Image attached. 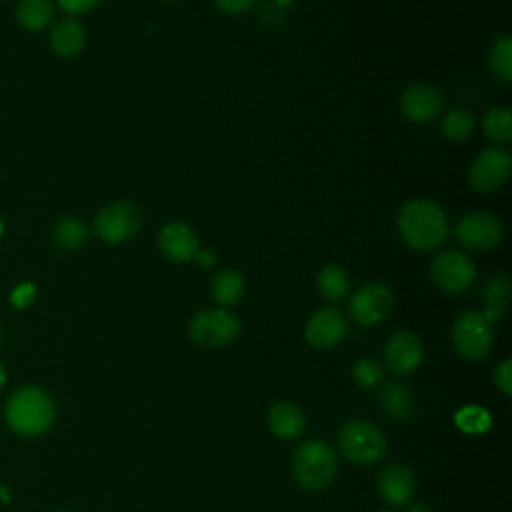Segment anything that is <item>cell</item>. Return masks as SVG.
<instances>
[{"mask_svg": "<svg viewBox=\"0 0 512 512\" xmlns=\"http://www.w3.org/2000/svg\"><path fill=\"white\" fill-rule=\"evenodd\" d=\"M430 278L444 292L460 294L472 286L476 278V268L464 252L446 250L432 260Z\"/></svg>", "mask_w": 512, "mask_h": 512, "instance_id": "cell-8", "label": "cell"}, {"mask_svg": "<svg viewBox=\"0 0 512 512\" xmlns=\"http://www.w3.org/2000/svg\"><path fill=\"white\" fill-rule=\"evenodd\" d=\"M512 170V158L504 148L482 150L468 168V182L478 192H492L500 188Z\"/></svg>", "mask_w": 512, "mask_h": 512, "instance_id": "cell-10", "label": "cell"}, {"mask_svg": "<svg viewBox=\"0 0 512 512\" xmlns=\"http://www.w3.org/2000/svg\"><path fill=\"white\" fill-rule=\"evenodd\" d=\"M482 300H484V316L492 324L502 318V312L510 300V280L504 274L492 276L484 288H482Z\"/></svg>", "mask_w": 512, "mask_h": 512, "instance_id": "cell-20", "label": "cell"}, {"mask_svg": "<svg viewBox=\"0 0 512 512\" xmlns=\"http://www.w3.org/2000/svg\"><path fill=\"white\" fill-rule=\"evenodd\" d=\"M414 474L404 464H392L378 474V494L390 506H406L414 494Z\"/></svg>", "mask_w": 512, "mask_h": 512, "instance_id": "cell-16", "label": "cell"}, {"mask_svg": "<svg viewBox=\"0 0 512 512\" xmlns=\"http://www.w3.org/2000/svg\"><path fill=\"white\" fill-rule=\"evenodd\" d=\"M456 424L470 434H480L490 428V418L482 408L468 406L456 414Z\"/></svg>", "mask_w": 512, "mask_h": 512, "instance_id": "cell-29", "label": "cell"}, {"mask_svg": "<svg viewBox=\"0 0 512 512\" xmlns=\"http://www.w3.org/2000/svg\"><path fill=\"white\" fill-rule=\"evenodd\" d=\"M494 342L492 322L478 310H468L458 316L452 328V344L456 352L468 360L484 358Z\"/></svg>", "mask_w": 512, "mask_h": 512, "instance_id": "cell-6", "label": "cell"}, {"mask_svg": "<svg viewBox=\"0 0 512 512\" xmlns=\"http://www.w3.org/2000/svg\"><path fill=\"white\" fill-rule=\"evenodd\" d=\"M488 62L496 76H500L504 82L512 80V38L508 34L496 38L490 48Z\"/></svg>", "mask_w": 512, "mask_h": 512, "instance_id": "cell-27", "label": "cell"}, {"mask_svg": "<svg viewBox=\"0 0 512 512\" xmlns=\"http://www.w3.org/2000/svg\"><path fill=\"white\" fill-rule=\"evenodd\" d=\"M158 248L172 262H190L198 248L196 232L184 222H170L158 232Z\"/></svg>", "mask_w": 512, "mask_h": 512, "instance_id": "cell-14", "label": "cell"}, {"mask_svg": "<svg viewBox=\"0 0 512 512\" xmlns=\"http://www.w3.org/2000/svg\"><path fill=\"white\" fill-rule=\"evenodd\" d=\"M394 306L392 290L382 282H368L358 288L348 304L350 318L360 326H374L382 322Z\"/></svg>", "mask_w": 512, "mask_h": 512, "instance_id": "cell-9", "label": "cell"}, {"mask_svg": "<svg viewBox=\"0 0 512 512\" xmlns=\"http://www.w3.org/2000/svg\"><path fill=\"white\" fill-rule=\"evenodd\" d=\"M494 382L496 386L504 392V394H512V360L506 358L498 364V368L494 370Z\"/></svg>", "mask_w": 512, "mask_h": 512, "instance_id": "cell-30", "label": "cell"}, {"mask_svg": "<svg viewBox=\"0 0 512 512\" xmlns=\"http://www.w3.org/2000/svg\"><path fill=\"white\" fill-rule=\"evenodd\" d=\"M380 408L394 420H406L412 414V392L402 382H390L380 390Z\"/></svg>", "mask_w": 512, "mask_h": 512, "instance_id": "cell-21", "label": "cell"}, {"mask_svg": "<svg viewBox=\"0 0 512 512\" xmlns=\"http://www.w3.org/2000/svg\"><path fill=\"white\" fill-rule=\"evenodd\" d=\"M338 460L330 444L322 440H308L294 448L292 472L300 488L308 492L324 490L336 476Z\"/></svg>", "mask_w": 512, "mask_h": 512, "instance_id": "cell-3", "label": "cell"}, {"mask_svg": "<svg viewBox=\"0 0 512 512\" xmlns=\"http://www.w3.org/2000/svg\"><path fill=\"white\" fill-rule=\"evenodd\" d=\"M242 322L236 314L224 308L196 312L188 322V336L202 348H222L238 338Z\"/></svg>", "mask_w": 512, "mask_h": 512, "instance_id": "cell-5", "label": "cell"}, {"mask_svg": "<svg viewBox=\"0 0 512 512\" xmlns=\"http://www.w3.org/2000/svg\"><path fill=\"white\" fill-rule=\"evenodd\" d=\"M338 446L346 460L368 466L384 458L388 442L382 430L366 420H350L338 432Z\"/></svg>", "mask_w": 512, "mask_h": 512, "instance_id": "cell-4", "label": "cell"}, {"mask_svg": "<svg viewBox=\"0 0 512 512\" xmlns=\"http://www.w3.org/2000/svg\"><path fill=\"white\" fill-rule=\"evenodd\" d=\"M482 130L488 140L496 144H506L512 138V114L508 108L494 106L482 118Z\"/></svg>", "mask_w": 512, "mask_h": 512, "instance_id": "cell-25", "label": "cell"}, {"mask_svg": "<svg viewBox=\"0 0 512 512\" xmlns=\"http://www.w3.org/2000/svg\"><path fill=\"white\" fill-rule=\"evenodd\" d=\"M214 4L226 14H242L252 8L254 0H214Z\"/></svg>", "mask_w": 512, "mask_h": 512, "instance_id": "cell-33", "label": "cell"}, {"mask_svg": "<svg viewBox=\"0 0 512 512\" xmlns=\"http://www.w3.org/2000/svg\"><path fill=\"white\" fill-rule=\"evenodd\" d=\"M380 512H388V510H380Z\"/></svg>", "mask_w": 512, "mask_h": 512, "instance_id": "cell-37", "label": "cell"}, {"mask_svg": "<svg viewBox=\"0 0 512 512\" xmlns=\"http://www.w3.org/2000/svg\"><path fill=\"white\" fill-rule=\"evenodd\" d=\"M16 18L26 30H42L54 18V6L50 0H20L16 6Z\"/></svg>", "mask_w": 512, "mask_h": 512, "instance_id": "cell-22", "label": "cell"}, {"mask_svg": "<svg viewBox=\"0 0 512 512\" xmlns=\"http://www.w3.org/2000/svg\"><path fill=\"white\" fill-rule=\"evenodd\" d=\"M62 10L68 14H86L92 8H96L102 0H56Z\"/></svg>", "mask_w": 512, "mask_h": 512, "instance_id": "cell-32", "label": "cell"}, {"mask_svg": "<svg viewBox=\"0 0 512 512\" xmlns=\"http://www.w3.org/2000/svg\"><path fill=\"white\" fill-rule=\"evenodd\" d=\"M408 512H432V510L428 506H424V504H412L408 508Z\"/></svg>", "mask_w": 512, "mask_h": 512, "instance_id": "cell-35", "label": "cell"}, {"mask_svg": "<svg viewBox=\"0 0 512 512\" xmlns=\"http://www.w3.org/2000/svg\"><path fill=\"white\" fill-rule=\"evenodd\" d=\"M56 512H68V510H56Z\"/></svg>", "mask_w": 512, "mask_h": 512, "instance_id": "cell-36", "label": "cell"}, {"mask_svg": "<svg viewBox=\"0 0 512 512\" xmlns=\"http://www.w3.org/2000/svg\"><path fill=\"white\" fill-rule=\"evenodd\" d=\"M8 426L20 436L44 434L56 416V408L48 392L38 386H22L14 390L4 406Z\"/></svg>", "mask_w": 512, "mask_h": 512, "instance_id": "cell-2", "label": "cell"}, {"mask_svg": "<svg viewBox=\"0 0 512 512\" xmlns=\"http://www.w3.org/2000/svg\"><path fill=\"white\" fill-rule=\"evenodd\" d=\"M194 258H196V260H200V264H202L204 268L212 266V264H214V260H216V256H214L212 252H204V250H198Z\"/></svg>", "mask_w": 512, "mask_h": 512, "instance_id": "cell-34", "label": "cell"}, {"mask_svg": "<svg viewBox=\"0 0 512 512\" xmlns=\"http://www.w3.org/2000/svg\"><path fill=\"white\" fill-rule=\"evenodd\" d=\"M400 110L414 122H428L442 110V96L430 84H412L400 96Z\"/></svg>", "mask_w": 512, "mask_h": 512, "instance_id": "cell-15", "label": "cell"}, {"mask_svg": "<svg viewBox=\"0 0 512 512\" xmlns=\"http://www.w3.org/2000/svg\"><path fill=\"white\" fill-rule=\"evenodd\" d=\"M0 230H2V224H0Z\"/></svg>", "mask_w": 512, "mask_h": 512, "instance_id": "cell-38", "label": "cell"}, {"mask_svg": "<svg viewBox=\"0 0 512 512\" xmlns=\"http://www.w3.org/2000/svg\"><path fill=\"white\" fill-rule=\"evenodd\" d=\"M142 226V212L130 202H112L94 216V232L108 244L132 238Z\"/></svg>", "mask_w": 512, "mask_h": 512, "instance_id": "cell-7", "label": "cell"}, {"mask_svg": "<svg viewBox=\"0 0 512 512\" xmlns=\"http://www.w3.org/2000/svg\"><path fill=\"white\" fill-rule=\"evenodd\" d=\"M460 244L472 250H492L502 242L504 226L490 212H470L462 216L454 228Z\"/></svg>", "mask_w": 512, "mask_h": 512, "instance_id": "cell-11", "label": "cell"}, {"mask_svg": "<svg viewBox=\"0 0 512 512\" xmlns=\"http://www.w3.org/2000/svg\"><path fill=\"white\" fill-rule=\"evenodd\" d=\"M212 298L222 306H234L244 296V276L238 270L224 268L210 282Z\"/></svg>", "mask_w": 512, "mask_h": 512, "instance_id": "cell-19", "label": "cell"}, {"mask_svg": "<svg viewBox=\"0 0 512 512\" xmlns=\"http://www.w3.org/2000/svg\"><path fill=\"white\" fill-rule=\"evenodd\" d=\"M398 232L410 248L430 250L448 238L450 224L440 206L430 200L416 198L406 202L398 212Z\"/></svg>", "mask_w": 512, "mask_h": 512, "instance_id": "cell-1", "label": "cell"}, {"mask_svg": "<svg viewBox=\"0 0 512 512\" xmlns=\"http://www.w3.org/2000/svg\"><path fill=\"white\" fill-rule=\"evenodd\" d=\"M52 240L60 250H80L88 240V228L76 218H62L52 232Z\"/></svg>", "mask_w": 512, "mask_h": 512, "instance_id": "cell-24", "label": "cell"}, {"mask_svg": "<svg viewBox=\"0 0 512 512\" xmlns=\"http://www.w3.org/2000/svg\"><path fill=\"white\" fill-rule=\"evenodd\" d=\"M266 420H268V428L272 430V434H276L278 438H284V440L302 436V432L306 428L304 410L290 400H280V402L272 404Z\"/></svg>", "mask_w": 512, "mask_h": 512, "instance_id": "cell-17", "label": "cell"}, {"mask_svg": "<svg viewBox=\"0 0 512 512\" xmlns=\"http://www.w3.org/2000/svg\"><path fill=\"white\" fill-rule=\"evenodd\" d=\"M422 358H424L422 340L408 330L394 332L384 346L386 368L396 376L412 374L420 366Z\"/></svg>", "mask_w": 512, "mask_h": 512, "instance_id": "cell-12", "label": "cell"}, {"mask_svg": "<svg viewBox=\"0 0 512 512\" xmlns=\"http://www.w3.org/2000/svg\"><path fill=\"white\" fill-rule=\"evenodd\" d=\"M346 336V318L344 314L334 306H324L316 310L304 330V338L310 346L326 350L342 342Z\"/></svg>", "mask_w": 512, "mask_h": 512, "instance_id": "cell-13", "label": "cell"}, {"mask_svg": "<svg viewBox=\"0 0 512 512\" xmlns=\"http://www.w3.org/2000/svg\"><path fill=\"white\" fill-rule=\"evenodd\" d=\"M86 44V30L78 20H62L50 32V46L62 58L76 56Z\"/></svg>", "mask_w": 512, "mask_h": 512, "instance_id": "cell-18", "label": "cell"}, {"mask_svg": "<svg viewBox=\"0 0 512 512\" xmlns=\"http://www.w3.org/2000/svg\"><path fill=\"white\" fill-rule=\"evenodd\" d=\"M476 120L466 110H450L442 120V134L452 142H464L472 136Z\"/></svg>", "mask_w": 512, "mask_h": 512, "instance_id": "cell-26", "label": "cell"}, {"mask_svg": "<svg viewBox=\"0 0 512 512\" xmlns=\"http://www.w3.org/2000/svg\"><path fill=\"white\" fill-rule=\"evenodd\" d=\"M36 296V288L34 284L26 282V284H20L18 288H14V292L10 294V302L16 306V308H24L28 306Z\"/></svg>", "mask_w": 512, "mask_h": 512, "instance_id": "cell-31", "label": "cell"}, {"mask_svg": "<svg viewBox=\"0 0 512 512\" xmlns=\"http://www.w3.org/2000/svg\"><path fill=\"white\" fill-rule=\"evenodd\" d=\"M352 378L364 390L376 388L384 382V366L374 358H362L354 364Z\"/></svg>", "mask_w": 512, "mask_h": 512, "instance_id": "cell-28", "label": "cell"}, {"mask_svg": "<svg viewBox=\"0 0 512 512\" xmlns=\"http://www.w3.org/2000/svg\"><path fill=\"white\" fill-rule=\"evenodd\" d=\"M318 290L330 302H340L350 290V276L338 264H328L318 272Z\"/></svg>", "mask_w": 512, "mask_h": 512, "instance_id": "cell-23", "label": "cell"}]
</instances>
